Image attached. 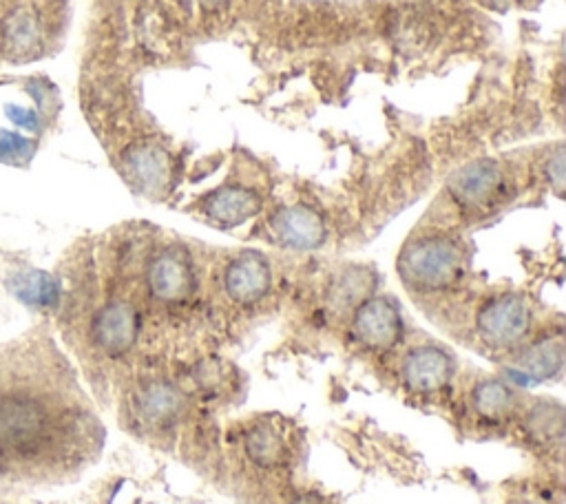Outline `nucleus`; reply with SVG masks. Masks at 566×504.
Instances as JSON below:
<instances>
[{
	"mask_svg": "<svg viewBox=\"0 0 566 504\" xmlns=\"http://www.w3.org/2000/svg\"><path fill=\"white\" fill-rule=\"evenodd\" d=\"M76 416L43 383L18 378V365L0 361V476L18 478L54 465Z\"/></svg>",
	"mask_w": 566,
	"mask_h": 504,
	"instance_id": "nucleus-1",
	"label": "nucleus"
},
{
	"mask_svg": "<svg viewBox=\"0 0 566 504\" xmlns=\"http://www.w3.org/2000/svg\"><path fill=\"white\" fill-rule=\"evenodd\" d=\"M460 248L447 239H423L405 250L401 272L416 288L434 290L449 286L460 272Z\"/></svg>",
	"mask_w": 566,
	"mask_h": 504,
	"instance_id": "nucleus-2",
	"label": "nucleus"
},
{
	"mask_svg": "<svg viewBox=\"0 0 566 504\" xmlns=\"http://www.w3.org/2000/svg\"><path fill=\"white\" fill-rule=\"evenodd\" d=\"M140 332V314L133 303L124 299H113L107 306H102L93 319L91 334L96 348L104 354L118 356L131 350V345L138 341Z\"/></svg>",
	"mask_w": 566,
	"mask_h": 504,
	"instance_id": "nucleus-3",
	"label": "nucleus"
},
{
	"mask_svg": "<svg viewBox=\"0 0 566 504\" xmlns=\"http://www.w3.org/2000/svg\"><path fill=\"white\" fill-rule=\"evenodd\" d=\"M529 330V308L518 297H500L482 308L478 332L494 348L518 343Z\"/></svg>",
	"mask_w": 566,
	"mask_h": 504,
	"instance_id": "nucleus-4",
	"label": "nucleus"
},
{
	"mask_svg": "<svg viewBox=\"0 0 566 504\" xmlns=\"http://www.w3.org/2000/svg\"><path fill=\"white\" fill-rule=\"evenodd\" d=\"M354 332L361 343L374 350L392 348L401 336V317L394 303L387 299L365 303L354 319Z\"/></svg>",
	"mask_w": 566,
	"mask_h": 504,
	"instance_id": "nucleus-5",
	"label": "nucleus"
},
{
	"mask_svg": "<svg viewBox=\"0 0 566 504\" xmlns=\"http://www.w3.org/2000/svg\"><path fill=\"white\" fill-rule=\"evenodd\" d=\"M149 288L160 301H182L193 290V270L175 250H166L149 266Z\"/></svg>",
	"mask_w": 566,
	"mask_h": 504,
	"instance_id": "nucleus-6",
	"label": "nucleus"
},
{
	"mask_svg": "<svg viewBox=\"0 0 566 504\" xmlns=\"http://www.w3.org/2000/svg\"><path fill=\"white\" fill-rule=\"evenodd\" d=\"M272 233L277 235L281 244L308 250L321 244L323 237H326V226H323L321 217L314 213L312 208L292 206L281 210V213L272 219Z\"/></svg>",
	"mask_w": 566,
	"mask_h": 504,
	"instance_id": "nucleus-7",
	"label": "nucleus"
},
{
	"mask_svg": "<svg viewBox=\"0 0 566 504\" xmlns=\"http://www.w3.org/2000/svg\"><path fill=\"white\" fill-rule=\"evenodd\" d=\"M502 186V173L498 164L482 160L465 166L463 171L452 177L449 188L454 197L465 206H482L496 197Z\"/></svg>",
	"mask_w": 566,
	"mask_h": 504,
	"instance_id": "nucleus-8",
	"label": "nucleus"
},
{
	"mask_svg": "<svg viewBox=\"0 0 566 504\" xmlns=\"http://www.w3.org/2000/svg\"><path fill=\"white\" fill-rule=\"evenodd\" d=\"M224 286L230 299L253 303L264 297L270 286V268L259 255H241L226 268Z\"/></svg>",
	"mask_w": 566,
	"mask_h": 504,
	"instance_id": "nucleus-9",
	"label": "nucleus"
},
{
	"mask_svg": "<svg viewBox=\"0 0 566 504\" xmlns=\"http://www.w3.org/2000/svg\"><path fill=\"white\" fill-rule=\"evenodd\" d=\"M454 372V363L449 356L438 350V348H418L407 354L403 374L405 381L410 383L414 390L421 392H434L438 387H443L449 376Z\"/></svg>",
	"mask_w": 566,
	"mask_h": 504,
	"instance_id": "nucleus-10",
	"label": "nucleus"
},
{
	"mask_svg": "<svg viewBox=\"0 0 566 504\" xmlns=\"http://www.w3.org/2000/svg\"><path fill=\"white\" fill-rule=\"evenodd\" d=\"M131 180L144 191H155L169 180V157L149 144L133 146L124 157Z\"/></svg>",
	"mask_w": 566,
	"mask_h": 504,
	"instance_id": "nucleus-11",
	"label": "nucleus"
},
{
	"mask_svg": "<svg viewBox=\"0 0 566 504\" xmlns=\"http://www.w3.org/2000/svg\"><path fill=\"white\" fill-rule=\"evenodd\" d=\"M208 215H211L217 224L235 226L246 222L248 217H253L259 210V199L255 193L246 191V188H224L217 191L206 204Z\"/></svg>",
	"mask_w": 566,
	"mask_h": 504,
	"instance_id": "nucleus-12",
	"label": "nucleus"
},
{
	"mask_svg": "<svg viewBox=\"0 0 566 504\" xmlns=\"http://www.w3.org/2000/svg\"><path fill=\"white\" fill-rule=\"evenodd\" d=\"M184 398L171 383H149L138 398V409L144 420L155 425L171 423L182 412Z\"/></svg>",
	"mask_w": 566,
	"mask_h": 504,
	"instance_id": "nucleus-13",
	"label": "nucleus"
},
{
	"mask_svg": "<svg viewBox=\"0 0 566 504\" xmlns=\"http://www.w3.org/2000/svg\"><path fill=\"white\" fill-rule=\"evenodd\" d=\"M564 363V350L560 341H542L538 345H533L527 352L522 354L520 359V370L533 376V378H551L562 370Z\"/></svg>",
	"mask_w": 566,
	"mask_h": 504,
	"instance_id": "nucleus-14",
	"label": "nucleus"
},
{
	"mask_svg": "<svg viewBox=\"0 0 566 504\" xmlns=\"http://www.w3.org/2000/svg\"><path fill=\"white\" fill-rule=\"evenodd\" d=\"M3 36L7 42V49L27 54L29 49H34L40 38V27L36 16L27 12V9H16V12L5 20Z\"/></svg>",
	"mask_w": 566,
	"mask_h": 504,
	"instance_id": "nucleus-15",
	"label": "nucleus"
},
{
	"mask_svg": "<svg viewBox=\"0 0 566 504\" xmlns=\"http://www.w3.org/2000/svg\"><path fill=\"white\" fill-rule=\"evenodd\" d=\"M246 449L250 458L259 462V465H272L283 456V440L275 429L257 427L246 438Z\"/></svg>",
	"mask_w": 566,
	"mask_h": 504,
	"instance_id": "nucleus-16",
	"label": "nucleus"
},
{
	"mask_svg": "<svg viewBox=\"0 0 566 504\" xmlns=\"http://www.w3.org/2000/svg\"><path fill=\"white\" fill-rule=\"evenodd\" d=\"M511 403H513V398H511V392L507 390V385H502L498 381L482 383L476 390V407L485 416L505 414L511 407Z\"/></svg>",
	"mask_w": 566,
	"mask_h": 504,
	"instance_id": "nucleus-17",
	"label": "nucleus"
},
{
	"mask_svg": "<svg viewBox=\"0 0 566 504\" xmlns=\"http://www.w3.org/2000/svg\"><path fill=\"white\" fill-rule=\"evenodd\" d=\"M34 153V144L27 138H20L16 133H0V160H23Z\"/></svg>",
	"mask_w": 566,
	"mask_h": 504,
	"instance_id": "nucleus-18",
	"label": "nucleus"
},
{
	"mask_svg": "<svg viewBox=\"0 0 566 504\" xmlns=\"http://www.w3.org/2000/svg\"><path fill=\"white\" fill-rule=\"evenodd\" d=\"M7 118L12 120L14 124L23 126V129H29V131H36L38 126H40L38 124V115L31 109L18 107V104H7Z\"/></svg>",
	"mask_w": 566,
	"mask_h": 504,
	"instance_id": "nucleus-19",
	"label": "nucleus"
}]
</instances>
